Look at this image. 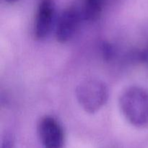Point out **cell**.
<instances>
[{"instance_id": "1", "label": "cell", "mask_w": 148, "mask_h": 148, "mask_svg": "<svg viewBox=\"0 0 148 148\" xmlns=\"http://www.w3.org/2000/svg\"><path fill=\"white\" fill-rule=\"evenodd\" d=\"M119 104L123 116L132 125H148V90L140 86L130 87L121 93Z\"/></svg>"}, {"instance_id": "2", "label": "cell", "mask_w": 148, "mask_h": 148, "mask_svg": "<svg viewBox=\"0 0 148 148\" xmlns=\"http://www.w3.org/2000/svg\"><path fill=\"white\" fill-rule=\"evenodd\" d=\"M77 100L82 109L95 114L106 103L109 90L106 84L98 79H87L79 82L75 90Z\"/></svg>"}, {"instance_id": "3", "label": "cell", "mask_w": 148, "mask_h": 148, "mask_svg": "<svg viewBox=\"0 0 148 148\" xmlns=\"http://www.w3.org/2000/svg\"><path fill=\"white\" fill-rule=\"evenodd\" d=\"M38 132L43 148L64 147V130L54 117L45 116L40 119L38 125Z\"/></svg>"}, {"instance_id": "4", "label": "cell", "mask_w": 148, "mask_h": 148, "mask_svg": "<svg viewBox=\"0 0 148 148\" xmlns=\"http://www.w3.org/2000/svg\"><path fill=\"white\" fill-rule=\"evenodd\" d=\"M82 13L75 7H69L62 12L56 23L55 36L61 43H67L76 33L81 21Z\"/></svg>"}, {"instance_id": "5", "label": "cell", "mask_w": 148, "mask_h": 148, "mask_svg": "<svg viewBox=\"0 0 148 148\" xmlns=\"http://www.w3.org/2000/svg\"><path fill=\"white\" fill-rule=\"evenodd\" d=\"M53 0H40L38 5L34 23V36L37 40H43L50 33L55 16Z\"/></svg>"}, {"instance_id": "6", "label": "cell", "mask_w": 148, "mask_h": 148, "mask_svg": "<svg viewBox=\"0 0 148 148\" xmlns=\"http://www.w3.org/2000/svg\"><path fill=\"white\" fill-rule=\"evenodd\" d=\"M106 0H85L82 15L85 20L95 22L103 12Z\"/></svg>"}, {"instance_id": "7", "label": "cell", "mask_w": 148, "mask_h": 148, "mask_svg": "<svg viewBox=\"0 0 148 148\" xmlns=\"http://www.w3.org/2000/svg\"><path fill=\"white\" fill-rule=\"evenodd\" d=\"M103 56L106 60L112 59L115 53L114 48L110 43H103L102 46Z\"/></svg>"}, {"instance_id": "8", "label": "cell", "mask_w": 148, "mask_h": 148, "mask_svg": "<svg viewBox=\"0 0 148 148\" xmlns=\"http://www.w3.org/2000/svg\"><path fill=\"white\" fill-rule=\"evenodd\" d=\"M1 148H14L12 140L9 137H6L3 141Z\"/></svg>"}, {"instance_id": "9", "label": "cell", "mask_w": 148, "mask_h": 148, "mask_svg": "<svg viewBox=\"0 0 148 148\" xmlns=\"http://www.w3.org/2000/svg\"><path fill=\"white\" fill-rule=\"evenodd\" d=\"M18 1L19 0H5V1H7V3H10V4H13V3H15Z\"/></svg>"}, {"instance_id": "10", "label": "cell", "mask_w": 148, "mask_h": 148, "mask_svg": "<svg viewBox=\"0 0 148 148\" xmlns=\"http://www.w3.org/2000/svg\"><path fill=\"white\" fill-rule=\"evenodd\" d=\"M148 52V51H147ZM147 61H148V53H147Z\"/></svg>"}]
</instances>
